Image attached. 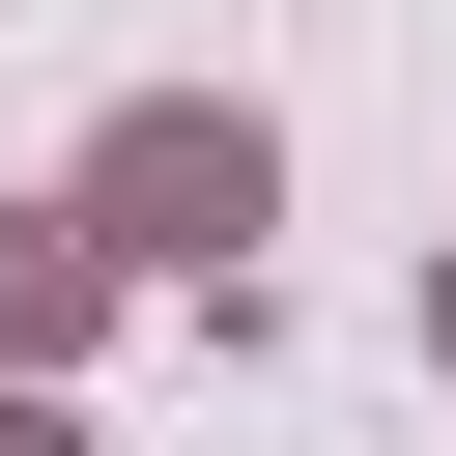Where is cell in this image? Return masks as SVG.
Here are the masks:
<instances>
[{"mask_svg": "<svg viewBox=\"0 0 456 456\" xmlns=\"http://www.w3.org/2000/svg\"><path fill=\"white\" fill-rule=\"evenodd\" d=\"M57 200H86V256H114V285H256V228H285V142H256L228 86H142V114H114Z\"/></svg>", "mask_w": 456, "mask_h": 456, "instance_id": "obj_1", "label": "cell"}, {"mask_svg": "<svg viewBox=\"0 0 456 456\" xmlns=\"http://www.w3.org/2000/svg\"><path fill=\"white\" fill-rule=\"evenodd\" d=\"M114 314V256H86V200H0V370H57Z\"/></svg>", "mask_w": 456, "mask_h": 456, "instance_id": "obj_2", "label": "cell"}, {"mask_svg": "<svg viewBox=\"0 0 456 456\" xmlns=\"http://www.w3.org/2000/svg\"><path fill=\"white\" fill-rule=\"evenodd\" d=\"M0 456H86V428H57V370H0Z\"/></svg>", "mask_w": 456, "mask_h": 456, "instance_id": "obj_3", "label": "cell"}, {"mask_svg": "<svg viewBox=\"0 0 456 456\" xmlns=\"http://www.w3.org/2000/svg\"><path fill=\"white\" fill-rule=\"evenodd\" d=\"M428 370H456V256H428Z\"/></svg>", "mask_w": 456, "mask_h": 456, "instance_id": "obj_4", "label": "cell"}]
</instances>
